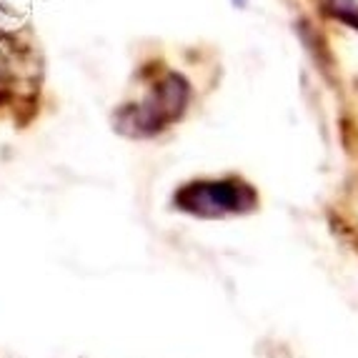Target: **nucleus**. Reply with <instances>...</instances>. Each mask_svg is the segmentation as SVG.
Instances as JSON below:
<instances>
[{
    "instance_id": "nucleus-1",
    "label": "nucleus",
    "mask_w": 358,
    "mask_h": 358,
    "mask_svg": "<svg viewBox=\"0 0 358 358\" xmlns=\"http://www.w3.org/2000/svg\"><path fill=\"white\" fill-rule=\"evenodd\" d=\"M173 203L178 210L196 215V218H223V215H241L253 210L258 196L243 180L218 178L183 185L176 193Z\"/></svg>"
}]
</instances>
